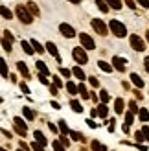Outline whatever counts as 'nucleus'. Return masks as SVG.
<instances>
[{
  "label": "nucleus",
  "mask_w": 149,
  "mask_h": 151,
  "mask_svg": "<svg viewBox=\"0 0 149 151\" xmlns=\"http://www.w3.org/2000/svg\"><path fill=\"white\" fill-rule=\"evenodd\" d=\"M109 28H110V32H112L116 37H125L127 35V28H125V24H122L120 20H110L109 22Z\"/></svg>",
  "instance_id": "nucleus-1"
},
{
  "label": "nucleus",
  "mask_w": 149,
  "mask_h": 151,
  "mask_svg": "<svg viewBox=\"0 0 149 151\" xmlns=\"http://www.w3.org/2000/svg\"><path fill=\"white\" fill-rule=\"evenodd\" d=\"M17 17L24 22V24H32V20H33V15L28 13V9L22 7V6H17Z\"/></svg>",
  "instance_id": "nucleus-2"
},
{
  "label": "nucleus",
  "mask_w": 149,
  "mask_h": 151,
  "mask_svg": "<svg viewBox=\"0 0 149 151\" xmlns=\"http://www.w3.org/2000/svg\"><path fill=\"white\" fill-rule=\"evenodd\" d=\"M72 55H74V59H76V61H77L79 65H85V63H88V55H87V52L83 50V46H79V48H74Z\"/></svg>",
  "instance_id": "nucleus-3"
},
{
  "label": "nucleus",
  "mask_w": 149,
  "mask_h": 151,
  "mask_svg": "<svg viewBox=\"0 0 149 151\" xmlns=\"http://www.w3.org/2000/svg\"><path fill=\"white\" fill-rule=\"evenodd\" d=\"M79 41H81V46H83L85 50H94L96 48V42H94V39L88 33H81L79 35Z\"/></svg>",
  "instance_id": "nucleus-4"
},
{
  "label": "nucleus",
  "mask_w": 149,
  "mask_h": 151,
  "mask_svg": "<svg viewBox=\"0 0 149 151\" xmlns=\"http://www.w3.org/2000/svg\"><path fill=\"white\" fill-rule=\"evenodd\" d=\"M129 41H131V48L133 50H136V52H144L145 50V44H144V41L140 39L138 35H131Z\"/></svg>",
  "instance_id": "nucleus-5"
},
{
  "label": "nucleus",
  "mask_w": 149,
  "mask_h": 151,
  "mask_svg": "<svg viewBox=\"0 0 149 151\" xmlns=\"http://www.w3.org/2000/svg\"><path fill=\"white\" fill-rule=\"evenodd\" d=\"M90 24H92V28L96 29V33H100L101 37H105V35H107V26L103 24V22H101L100 19H92Z\"/></svg>",
  "instance_id": "nucleus-6"
},
{
  "label": "nucleus",
  "mask_w": 149,
  "mask_h": 151,
  "mask_svg": "<svg viewBox=\"0 0 149 151\" xmlns=\"http://www.w3.org/2000/svg\"><path fill=\"white\" fill-rule=\"evenodd\" d=\"M112 66H114L116 70L123 72V70H125V66H127V61H125L123 57H118V55H114V57H112Z\"/></svg>",
  "instance_id": "nucleus-7"
},
{
  "label": "nucleus",
  "mask_w": 149,
  "mask_h": 151,
  "mask_svg": "<svg viewBox=\"0 0 149 151\" xmlns=\"http://www.w3.org/2000/svg\"><path fill=\"white\" fill-rule=\"evenodd\" d=\"M59 32H61L66 39H72V37L76 35V32H74V28L70 24H61V26H59Z\"/></svg>",
  "instance_id": "nucleus-8"
},
{
  "label": "nucleus",
  "mask_w": 149,
  "mask_h": 151,
  "mask_svg": "<svg viewBox=\"0 0 149 151\" xmlns=\"http://www.w3.org/2000/svg\"><path fill=\"white\" fill-rule=\"evenodd\" d=\"M46 50L50 52V55H52V57H55V61H57V63H61V57H59L57 46H55V44L52 42V41H50V42H46Z\"/></svg>",
  "instance_id": "nucleus-9"
},
{
  "label": "nucleus",
  "mask_w": 149,
  "mask_h": 151,
  "mask_svg": "<svg viewBox=\"0 0 149 151\" xmlns=\"http://www.w3.org/2000/svg\"><path fill=\"white\" fill-rule=\"evenodd\" d=\"M0 74H2V78H9V68L4 59H0Z\"/></svg>",
  "instance_id": "nucleus-10"
},
{
  "label": "nucleus",
  "mask_w": 149,
  "mask_h": 151,
  "mask_svg": "<svg viewBox=\"0 0 149 151\" xmlns=\"http://www.w3.org/2000/svg\"><path fill=\"white\" fill-rule=\"evenodd\" d=\"M33 137H35V140H37V144H41L42 147L46 146V138H44V134H42L41 131H35V133H33Z\"/></svg>",
  "instance_id": "nucleus-11"
},
{
  "label": "nucleus",
  "mask_w": 149,
  "mask_h": 151,
  "mask_svg": "<svg viewBox=\"0 0 149 151\" xmlns=\"http://www.w3.org/2000/svg\"><path fill=\"white\" fill-rule=\"evenodd\" d=\"M131 81H133V83H135V85H136L138 88H142V87H144V79H142V78H140V76H138V74H131Z\"/></svg>",
  "instance_id": "nucleus-12"
},
{
  "label": "nucleus",
  "mask_w": 149,
  "mask_h": 151,
  "mask_svg": "<svg viewBox=\"0 0 149 151\" xmlns=\"http://www.w3.org/2000/svg\"><path fill=\"white\" fill-rule=\"evenodd\" d=\"M28 9H29V13H32L33 17H39L41 15V11H39V7H37L35 2H28Z\"/></svg>",
  "instance_id": "nucleus-13"
},
{
  "label": "nucleus",
  "mask_w": 149,
  "mask_h": 151,
  "mask_svg": "<svg viewBox=\"0 0 149 151\" xmlns=\"http://www.w3.org/2000/svg\"><path fill=\"white\" fill-rule=\"evenodd\" d=\"M35 65H37V68H39V72H41L42 76H48V74H50V70H48V66L44 65V61H37Z\"/></svg>",
  "instance_id": "nucleus-14"
},
{
  "label": "nucleus",
  "mask_w": 149,
  "mask_h": 151,
  "mask_svg": "<svg viewBox=\"0 0 149 151\" xmlns=\"http://www.w3.org/2000/svg\"><path fill=\"white\" fill-rule=\"evenodd\" d=\"M123 100H122V98H118V100L114 101V111L118 112V114H122V112H123Z\"/></svg>",
  "instance_id": "nucleus-15"
},
{
  "label": "nucleus",
  "mask_w": 149,
  "mask_h": 151,
  "mask_svg": "<svg viewBox=\"0 0 149 151\" xmlns=\"http://www.w3.org/2000/svg\"><path fill=\"white\" fill-rule=\"evenodd\" d=\"M98 66H100L103 72H112V68H114V66H112V65H109L107 61H98Z\"/></svg>",
  "instance_id": "nucleus-16"
},
{
  "label": "nucleus",
  "mask_w": 149,
  "mask_h": 151,
  "mask_svg": "<svg viewBox=\"0 0 149 151\" xmlns=\"http://www.w3.org/2000/svg\"><path fill=\"white\" fill-rule=\"evenodd\" d=\"M17 68H19V72L22 74V78H29V72H28V68H26V65L24 63H17Z\"/></svg>",
  "instance_id": "nucleus-17"
},
{
  "label": "nucleus",
  "mask_w": 149,
  "mask_h": 151,
  "mask_svg": "<svg viewBox=\"0 0 149 151\" xmlns=\"http://www.w3.org/2000/svg\"><path fill=\"white\" fill-rule=\"evenodd\" d=\"M109 114V109H107V105L105 103H101V105H98V116H101V118H105Z\"/></svg>",
  "instance_id": "nucleus-18"
},
{
  "label": "nucleus",
  "mask_w": 149,
  "mask_h": 151,
  "mask_svg": "<svg viewBox=\"0 0 149 151\" xmlns=\"http://www.w3.org/2000/svg\"><path fill=\"white\" fill-rule=\"evenodd\" d=\"M109 4V7H112V9H122V0H105Z\"/></svg>",
  "instance_id": "nucleus-19"
},
{
  "label": "nucleus",
  "mask_w": 149,
  "mask_h": 151,
  "mask_svg": "<svg viewBox=\"0 0 149 151\" xmlns=\"http://www.w3.org/2000/svg\"><path fill=\"white\" fill-rule=\"evenodd\" d=\"M70 107H72L74 112H83V107H81V103H79L77 100H72V101H70Z\"/></svg>",
  "instance_id": "nucleus-20"
},
{
  "label": "nucleus",
  "mask_w": 149,
  "mask_h": 151,
  "mask_svg": "<svg viewBox=\"0 0 149 151\" xmlns=\"http://www.w3.org/2000/svg\"><path fill=\"white\" fill-rule=\"evenodd\" d=\"M0 15H2V17H4V19H7V20H9V19L13 17V13H11L9 9H7V7H6V6H0Z\"/></svg>",
  "instance_id": "nucleus-21"
},
{
  "label": "nucleus",
  "mask_w": 149,
  "mask_h": 151,
  "mask_svg": "<svg viewBox=\"0 0 149 151\" xmlns=\"http://www.w3.org/2000/svg\"><path fill=\"white\" fill-rule=\"evenodd\" d=\"M96 6L100 7V11H103V13H107L109 11V4L105 2V0H96Z\"/></svg>",
  "instance_id": "nucleus-22"
},
{
  "label": "nucleus",
  "mask_w": 149,
  "mask_h": 151,
  "mask_svg": "<svg viewBox=\"0 0 149 151\" xmlns=\"http://www.w3.org/2000/svg\"><path fill=\"white\" fill-rule=\"evenodd\" d=\"M72 74H74V76H76V78H79L81 81H83V79L87 78V76H85V72H83V70H81V66H76V68H74V70H72Z\"/></svg>",
  "instance_id": "nucleus-23"
},
{
  "label": "nucleus",
  "mask_w": 149,
  "mask_h": 151,
  "mask_svg": "<svg viewBox=\"0 0 149 151\" xmlns=\"http://www.w3.org/2000/svg\"><path fill=\"white\" fill-rule=\"evenodd\" d=\"M22 114L26 116V120H33V118H35V114H33V111L29 109V107H22Z\"/></svg>",
  "instance_id": "nucleus-24"
},
{
  "label": "nucleus",
  "mask_w": 149,
  "mask_h": 151,
  "mask_svg": "<svg viewBox=\"0 0 149 151\" xmlns=\"http://www.w3.org/2000/svg\"><path fill=\"white\" fill-rule=\"evenodd\" d=\"M22 48H24V52H26L28 55H32L33 52H35L33 46H32V42H26V41H22Z\"/></svg>",
  "instance_id": "nucleus-25"
},
{
  "label": "nucleus",
  "mask_w": 149,
  "mask_h": 151,
  "mask_svg": "<svg viewBox=\"0 0 149 151\" xmlns=\"http://www.w3.org/2000/svg\"><path fill=\"white\" fill-rule=\"evenodd\" d=\"M59 129H61L63 134H70V129H68V125H66L64 120H59Z\"/></svg>",
  "instance_id": "nucleus-26"
},
{
  "label": "nucleus",
  "mask_w": 149,
  "mask_h": 151,
  "mask_svg": "<svg viewBox=\"0 0 149 151\" xmlns=\"http://www.w3.org/2000/svg\"><path fill=\"white\" fill-rule=\"evenodd\" d=\"M138 116H140V120H142V122H149V111H147V109H140Z\"/></svg>",
  "instance_id": "nucleus-27"
},
{
  "label": "nucleus",
  "mask_w": 149,
  "mask_h": 151,
  "mask_svg": "<svg viewBox=\"0 0 149 151\" xmlns=\"http://www.w3.org/2000/svg\"><path fill=\"white\" fill-rule=\"evenodd\" d=\"M70 137H72L74 140H77V142H83V140H85V137H83L79 131H70Z\"/></svg>",
  "instance_id": "nucleus-28"
},
{
  "label": "nucleus",
  "mask_w": 149,
  "mask_h": 151,
  "mask_svg": "<svg viewBox=\"0 0 149 151\" xmlns=\"http://www.w3.org/2000/svg\"><path fill=\"white\" fill-rule=\"evenodd\" d=\"M66 90H68L70 94H79V92H77V87L74 85L72 81H68V83H66Z\"/></svg>",
  "instance_id": "nucleus-29"
},
{
  "label": "nucleus",
  "mask_w": 149,
  "mask_h": 151,
  "mask_svg": "<svg viewBox=\"0 0 149 151\" xmlns=\"http://www.w3.org/2000/svg\"><path fill=\"white\" fill-rule=\"evenodd\" d=\"M32 46H33V50H37V52H39V54H42V52H44V48H42V44L39 42V41H32Z\"/></svg>",
  "instance_id": "nucleus-30"
},
{
  "label": "nucleus",
  "mask_w": 149,
  "mask_h": 151,
  "mask_svg": "<svg viewBox=\"0 0 149 151\" xmlns=\"http://www.w3.org/2000/svg\"><path fill=\"white\" fill-rule=\"evenodd\" d=\"M77 92L81 94V98H85V100L88 98V92H87V88H85V85H83V83H81V85L77 87Z\"/></svg>",
  "instance_id": "nucleus-31"
},
{
  "label": "nucleus",
  "mask_w": 149,
  "mask_h": 151,
  "mask_svg": "<svg viewBox=\"0 0 149 151\" xmlns=\"http://www.w3.org/2000/svg\"><path fill=\"white\" fill-rule=\"evenodd\" d=\"M100 100H101L103 103H107V101L110 100V96H109V92H107V90H101V92H100Z\"/></svg>",
  "instance_id": "nucleus-32"
},
{
  "label": "nucleus",
  "mask_w": 149,
  "mask_h": 151,
  "mask_svg": "<svg viewBox=\"0 0 149 151\" xmlns=\"http://www.w3.org/2000/svg\"><path fill=\"white\" fill-rule=\"evenodd\" d=\"M52 146H54V149H55V151H64V146H63V144H61V142H59V140L52 142Z\"/></svg>",
  "instance_id": "nucleus-33"
},
{
  "label": "nucleus",
  "mask_w": 149,
  "mask_h": 151,
  "mask_svg": "<svg viewBox=\"0 0 149 151\" xmlns=\"http://www.w3.org/2000/svg\"><path fill=\"white\" fill-rule=\"evenodd\" d=\"M2 46H4V50H6V52H11V41L4 39V41H2Z\"/></svg>",
  "instance_id": "nucleus-34"
},
{
  "label": "nucleus",
  "mask_w": 149,
  "mask_h": 151,
  "mask_svg": "<svg viewBox=\"0 0 149 151\" xmlns=\"http://www.w3.org/2000/svg\"><path fill=\"white\" fill-rule=\"evenodd\" d=\"M142 134H144V138H145V140H149V127H147V125L142 127Z\"/></svg>",
  "instance_id": "nucleus-35"
},
{
  "label": "nucleus",
  "mask_w": 149,
  "mask_h": 151,
  "mask_svg": "<svg viewBox=\"0 0 149 151\" xmlns=\"http://www.w3.org/2000/svg\"><path fill=\"white\" fill-rule=\"evenodd\" d=\"M125 124H127V125L133 124V112H127V114H125Z\"/></svg>",
  "instance_id": "nucleus-36"
},
{
  "label": "nucleus",
  "mask_w": 149,
  "mask_h": 151,
  "mask_svg": "<svg viewBox=\"0 0 149 151\" xmlns=\"http://www.w3.org/2000/svg\"><path fill=\"white\" fill-rule=\"evenodd\" d=\"M32 149L33 151H44V147L41 144H37V142H33V144H32Z\"/></svg>",
  "instance_id": "nucleus-37"
},
{
  "label": "nucleus",
  "mask_w": 149,
  "mask_h": 151,
  "mask_svg": "<svg viewBox=\"0 0 149 151\" xmlns=\"http://www.w3.org/2000/svg\"><path fill=\"white\" fill-rule=\"evenodd\" d=\"M129 107H131V112H140V109L136 107V103H135V101H131V103H129Z\"/></svg>",
  "instance_id": "nucleus-38"
},
{
  "label": "nucleus",
  "mask_w": 149,
  "mask_h": 151,
  "mask_svg": "<svg viewBox=\"0 0 149 151\" xmlns=\"http://www.w3.org/2000/svg\"><path fill=\"white\" fill-rule=\"evenodd\" d=\"M20 90H22L24 94H29V88H28V85H26V83H20Z\"/></svg>",
  "instance_id": "nucleus-39"
},
{
  "label": "nucleus",
  "mask_w": 149,
  "mask_h": 151,
  "mask_svg": "<svg viewBox=\"0 0 149 151\" xmlns=\"http://www.w3.org/2000/svg\"><path fill=\"white\" fill-rule=\"evenodd\" d=\"M59 142H61L63 146H68V144H70V140L66 138V134H63V137H61V140H59Z\"/></svg>",
  "instance_id": "nucleus-40"
},
{
  "label": "nucleus",
  "mask_w": 149,
  "mask_h": 151,
  "mask_svg": "<svg viewBox=\"0 0 149 151\" xmlns=\"http://www.w3.org/2000/svg\"><path fill=\"white\" fill-rule=\"evenodd\" d=\"M70 74H72V72H70L68 68H61V76H64V78H70Z\"/></svg>",
  "instance_id": "nucleus-41"
},
{
  "label": "nucleus",
  "mask_w": 149,
  "mask_h": 151,
  "mask_svg": "<svg viewBox=\"0 0 149 151\" xmlns=\"http://www.w3.org/2000/svg\"><path fill=\"white\" fill-rule=\"evenodd\" d=\"M135 137H136V142H142V140H145V138H144V134H142V131H138V133L135 134Z\"/></svg>",
  "instance_id": "nucleus-42"
},
{
  "label": "nucleus",
  "mask_w": 149,
  "mask_h": 151,
  "mask_svg": "<svg viewBox=\"0 0 149 151\" xmlns=\"http://www.w3.org/2000/svg\"><path fill=\"white\" fill-rule=\"evenodd\" d=\"M136 2L142 6V7H149V0H136Z\"/></svg>",
  "instance_id": "nucleus-43"
},
{
  "label": "nucleus",
  "mask_w": 149,
  "mask_h": 151,
  "mask_svg": "<svg viewBox=\"0 0 149 151\" xmlns=\"http://www.w3.org/2000/svg\"><path fill=\"white\" fill-rule=\"evenodd\" d=\"M54 85H55V87L59 88V87H63V81L59 79V78H54Z\"/></svg>",
  "instance_id": "nucleus-44"
},
{
  "label": "nucleus",
  "mask_w": 149,
  "mask_h": 151,
  "mask_svg": "<svg viewBox=\"0 0 149 151\" xmlns=\"http://www.w3.org/2000/svg\"><path fill=\"white\" fill-rule=\"evenodd\" d=\"M39 81L42 83V85H48V79H46V76H42V74L39 76Z\"/></svg>",
  "instance_id": "nucleus-45"
},
{
  "label": "nucleus",
  "mask_w": 149,
  "mask_h": 151,
  "mask_svg": "<svg viewBox=\"0 0 149 151\" xmlns=\"http://www.w3.org/2000/svg\"><path fill=\"white\" fill-rule=\"evenodd\" d=\"M4 39H7V41L13 42V35H11V32H6V33H4Z\"/></svg>",
  "instance_id": "nucleus-46"
},
{
  "label": "nucleus",
  "mask_w": 149,
  "mask_h": 151,
  "mask_svg": "<svg viewBox=\"0 0 149 151\" xmlns=\"http://www.w3.org/2000/svg\"><path fill=\"white\" fill-rule=\"evenodd\" d=\"M90 85L92 87H100V81L96 79V78H90Z\"/></svg>",
  "instance_id": "nucleus-47"
},
{
  "label": "nucleus",
  "mask_w": 149,
  "mask_h": 151,
  "mask_svg": "<svg viewBox=\"0 0 149 151\" xmlns=\"http://www.w3.org/2000/svg\"><path fill=\"white\" fill-rule=\"evenodd\" d=\"M125 4H127V6L131 7V9H135V7H136V4L133 2V0H125Z\"/></svg>",
  "instance_id": "nucleus-48"
},
{
  "label": "nucleus",
  "mask_w": 149,
  "mask_h": 151,
  "mask_svg": "<svg viewBox=\"0 0 149 151\" xmlns=\"http://www.w3.org/2000/svg\"><path fill=\"white\" fill-rule=\"evenodd\" d=\"M87 124H88V127H98V124H96V122H94V120H90V118H88V120H87Z\"/></svg>",
  "instance_id": "nucleus-49"
},
{
  "label": "nucleus",
  "mask_w": 149,
  "mask_h": 151,
  "mask_svg": "<svg viewBox=\"0 0 149 151\" xmlns=\"http://www.w3.org/2000/svg\"><path fill=\"white\" fill-rule=\"evenodd\" d=\"M50 92H52V94H54V96H57V94H59V92H57V87H55V85H54V87H52V85H50Z\"/></svg>",
  "instance_id": "nucleus-50"
},
{
  "label": "nucleus",
  "mask_w": 149,
  "mask_h": 151,
  "mask_svg": "<svg viewBox=\"0 0 149 151\" xmlns=\"http://www.w3.org/2000/svg\"><path fill=\"white\" fill-rule=\"evenodd\" d=\"M144 66H145V70L149 72V57H145V59H144Z\"/></svg>",
  "instance_id": "nucleus-51"
},
{
  "label": "nucleus",
  "mask_w": 149,
  "mask_h": 151,
  "mask_svg": "<svg viewBox=\"0 0 149 151\" xmlns=\"http://www.w3.org/2000/svg\"><path fill=\"white\" fill-rule=\"evenodd\" d=\"M52 107H54L55 111H59V109H61V105H59L57 101H52Z\"/></svg>",
  "instance_id": "nucleus-52"
},
{
  "label": "nucleus",
  "mask_w": 149,
  "mask_h": 151,
  "mask_svg": "<svg viewBox=\"0 0 149 151\" xmlns=\"http://www.w3.org/2000/svg\"><path fill=\"white\" fill-rule=\"evenodd\" d=\"M48 127H50V131H52V133H57V127H55L54 124H48Z\"/></svg>",
  "instance_id": "nucleus-53"
},
{
  "label": "nucleus",
  "mask_w": 149,
  "mask_h": 151,
  "mask_svg": "<svg viewBox=\"0 0 149 151\" xmlns=\"http://www.w3.org/2000/svg\"><path fill=\"white\" fill-rule=\"evenodd\" d=\"M109 131H110V133L114 131V120H110V124H109Z\"/></svg>",
  "instance_id": "nucleus-54"
},
{
  "label": "nucleus",
  "mask_w": 149,
  "mask_h": 151,
  "mask_svg": "<svg viewBox=\"0 0 149 151\" xmlns=\"http://www.w3.org/2000/svg\"><path fill=\"white\" fill-rule=\"evenodd\" d=\"M70 2H72V4H79V2H81V0H70Z\"/></svg>",
  "instance_id": "nucleus-55"
},
{
  "label": "nucleus",
  "mask_w": 149,
  "mask_h": 151,
  "mask_svg": "<svg viewBox=\"0 0 149 151\" xmlns=\"http://www.w3.org/2000/svg\"><path fill=\"white\" fill-rule=\"evenodd\" d=\"M147 41H149V29H147Z\"/></svg>",
  "instance_id": "nucleus-56"
},
{
  "label": "nucleus",
  "mask_w": 149,
  "mask_h": 151,
  "mask_svg": "<svg viewBox=\"0 0 149 151\" xmlns=\"http://www.w3.org/2000/svg\"><path fill=\"white\" fill-rule=\"evenodd\" d=\"M0 151H4V149H2V147H0Z\"/></svg>",
  "instance_id": "nucleus-57"
},
{
  "label": "nucleus",
  "mask_w": 149,
  "mask_h": 151,
  "mask_svg": "<svg viewBox=\"0 0 149 151\" xmlns=\"http://www.w3.org/2000/svg\"><path fill=\"white\" fill-rule=\"evenodd\" d=\"M19 151H24V149H19Z\"/></svg>",
  "instance_id": "nucleus-58"
}]
</instances>
